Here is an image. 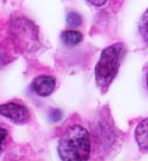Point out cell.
Here are the masks:
<instances>
[{
    "label": "cell",
    "instance_id": "obj_6",
    "mask_svg": "<svg viewBox=\"0 0 148 161\" xmlns=\"http://www.w3.org/2000/svg\"><path fill=\"white\" fill-rule=\"evenodd\" d=\"M134 133H135V141L138 146L142 150L148 151V118L143 119L137 126Z\"/></svg>",
    "mask_w": 148,
    "mask_h": 161
},
{
    "label": "cell",
    "instance_id": "obj_9",
    "mask_svg": "<svg viewBox=\"0 0 148 161\" xmlns=\"http://www.w3.org/2000/svg\"><path fill=\"white\" fill-rule=\"evenodd\" d=\"M67 24L71 27H77L81 24V17L77 13H70L67 15Z\"/></svg>",
    "mask_w": 148,
    "mask_h": 161
},
{
    "label": "cell",
    "instance_id": "obj_13",
    "mask_svg": "<svg viewBox=\"0 0 148 161\" xmlns=\"http://www.w3.org/2000/svg\"><path fill=\"white\" fill-rule=\"evenodd\" d=\"M147 88H148V75H147Z\"/></svg>",
    "mask_w": 148,
    "mask_h": 161
},
{
    "label": "cell",
    "instance_id": "obj_7",
    "mask_svg": "<svg viewBox=\"0 0 148 161\" xmlns=\"http://www.w3.org/2000/svg\"><path fill=\"white\" fill-rule=\"evenodd\" d=\"M62 41L67 46H75L82 41V34L77 31H65L62 33Z\"/></svg>",
    "mask_w": 148,
    "mask_h": 161
},
{
    "label": "cell",
    "instance_id": "obj_5",
    "mask_svg": "<svg viewBox=\"0 0 148 161\" xmlns=\"http://www.w3.org/2000/svg\"><path fill=\"white\" fill-rule=\"evenodd\" d=\"M56 85V80L52 76H47V75H41L38 77H35L32 83V89L34 90V93L40 97H48Z\"/></svg>",
    "mask_w": 148,
    "mask_h": 161
},
{
    "label": "cell",
    "instance_id": "obj_2",
    "mask_svg": "<svg viewBox=\"0 0 148 161\" xmlns=\"http://www.w3.org/2000/svg\"><path fill=\"white\" fill-rule=\"evenodd\" d=\"M122 52L123 45L120 43L109 46L101 52L100 60L95 67V79L98 85L103 90H105L114 80L119 69Z\"/></svg>",
    "mask_w": 148,
    "mask_h": 161
},
{
    "label": "cell",
    "instance_id": "obj_1",
    "mask_svg": "<svg viewBox=\"0 0 148 161\" xmlns=\"http://www.w3.org/2000/svg\"><path fill=\"white\" fill-rule=\"evenodd\" d=\"M91 151L89 132L79 125L71 126L62 136L58 145L60 157L65 161L87 160Z\"/></svg>",
    "mask_w": 148,
    "mask_h": 161
},
{
    "label": "cell",
    "instance_id": "obj_12",
    "mask_svg": "<svg viewBox=\"0 0 148 161\" xmlns=\"http://www.w3.org/2000/svg\"><path fill=\"white\" fill-rule=\"evenodd\" d=\"M61 118V112L60 110H53V113H52V119L53 120H57V119H60Z\"/></svg>",
    "mask_w": 148,
    "mask_h": 161
},
{
    "label": "cell",
    "instance_id": "obj_4",
    "mask_svg": "<svg viewBox=\"0 0 148 161\" xmlns=\"http://www.w3.org/2000/svg\"><path fill=\"white\" fill-rule=\"evenodd\" d=\"M0 114L12 119L15 123H23L29 118L27 108L17 103H7L0 105Z\"/></svg>",
    "mask_w": 148,
    "mask_h": 161
},
{
    "label": "cell",
    "instance_id": "obj_3",
    "mask_svg": "<svg viewBox=\"0 0 148 161\" xmlns=\"http://www.w3.org/2000/svg\"><path fill=\"white\" fill-rule=\"evenodd\" d=\"M13 34L15 37L17 43L27 51H32L38 42L35 27L27 19H18L14 23Z\"/></svg>",
    "mask_w": 148,
    "mask_h": 161
},
{
    "label": "cell",
    "instance_id": "obj_11",
    "mask_svg": "<svg viewBox=\"0 0 148 161\" xmlns=\"http://www.w3.org/2000/svg\"><path fill=\"white\" fill-rule=\"evenodd\" d=\"M87 2L90 3V4H92V5H96V7H101V5H104L108 0H87Z\"/></svg>",
    "mask_w": 148,
    "mask_h": 161
},
{
    "label": "cell",
    "instance_id": "obj_10",
    "mask_svg": "<svg viewBox=\"0 0 148 161\" xmlns=\"http://www.w3.org/2000/svg\"><path fill=\"white\" fill-rule=\"evenodd\" d=\"M5 138H7V131H5L4 128L0 127V150H2V148H3V146H4Z\"/></svg>",
    "mask_w": 148,
    "mask_h": 161
},
{
    "label": "cell",
    "instance_id": "obj_8",
    "mask_svg": "<svg viewBox=\"0 0 148 161\" xmlns=\"http://www.w3.org/2000/svg\"><path fill=\"white\" fill-rule=\"evenodd\" d=\"M139 32H140L142 38L144 39V42L148 43V9L142 15V19L139 23Z\"/></svg>",
    "mask_w": 148,
    "mask_h": 161
}]
</instances>
